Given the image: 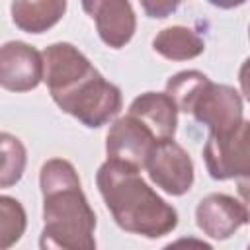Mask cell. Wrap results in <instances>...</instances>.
<instances>
[{"label": "cell", "instance_id": "4fadbf2b", "mask_svg": "<svg viewBox=\"0 0 250 250\" xmlns=\"http://www.w3.org/2000/svg\"><path fill=\"white\" fill-rule=\"evenodd\" d=\"M152 49L168 61H189L205 51V43L197 31L186 25H170L156 33Z\"/></svg>", "mask_w": 250, "mask_h": 250}, {"label": "cell", "instance_id": "ba28073f", "mask_svg": "<svg viewBox=\"0 0 250 250\" xmlns=\"http://www.w3.org/2000/svg\"><path fill=\"white\" fill-rule=\"evenodd\" d=\"M43 80L41 53L23 41L0 45V86L8 92L35 90Z\"/></svg>", "mask_w": 250, "mask_h": 250}, {"label": "cell", "instance_id": "2e32d148", "mask_svg": "<svg viewBox=\"0 0 250 250\" xmlns=\"http://www.w3.org/2000/svg\"><path fill=\"white\" fill-rule=\"evenodd\" d=\"M207 80H209V76L203 74V72H199V70H182V72H176L174 76L168 78V82H166V94L176 104L178 111L188 113L191 102L195 100L197 92L201 90V86Z\"/></svg>", "mask_w": 250, "mask_h": 250}, {"label": "cell", "instance_id": "7a4b0ae2", "mask_svg": "<svg viewBox=\"0 0 250 250\" xmlns=\"http://www.w3.org/2000/svg\"><path fill=\"white\" fill-rule=\"evenodd\" d=\"M43 193L41 248L94 250L96 213L90 207L76 168L64 158H51L41 166Z\"/></svg>", "mask_w": 250, "mask_h": 250}, {"label": "cell", "instance_id": "30bf717a", "mask_svg": "<svg viewBox=\"0 0 250 250\" xmlns=\"http://www.w3.org/2000/svg\"><path fill=\"white\" fill-rule=\"evenodd\" d=\"M82 10L96 21L100 39L111 47H125L137 29V16L129 0H80Z\"/></svg>", "mask_w": 250, "mask_h": 250}, {"label": "cell", "instance_id": "7c38bea8", "mask_svg": "<svg viewBox=\"0 0 250 250\" xmlns=\"http://www.w3.org/2000/svg\"><path fill=\"white\" fill-rule=\"evenodd\" d=\"M66 12V0H12L10 14L18 29L45 33L57 25Z\"/></svg>", "mask_w": 250, "mask_h": 250}, {"label": "cell", "instance_id": "9c48e42d", "mask_svg": "<svg viewBox=\"0 0 250 250\" xmlns=\"http://www.w3.org/2000/svg\"><path fill=\"white\" fill-rule=\"evenodd\" d=\"M195 223L209 238L227 240L248 223V207L232 195L209 193L195 207Z\"/></svg>", "mask_w": 250, "mask_h": 250}, {"label": "cell", "instance_id": "6da1fadb", "mask_svg": "<svg viewBox=\"0 0 250 250\" xmlns=\"http://www.w3.org/2000/svg\"><path fill=\"white\" fill-rule=\"evenodd\" d=\"M41 59L43 82L53 102L82 125L102 127L121 111V90L107 82L72 43H53L43 49Z\"/></svg>", "mask_w": 250, "mask_h": 250}, {"label": "cell", "instance_id": "9a60e30c", "mask_svg": "<svg viewBox=\"0 0 250 250\" xmlns=\"http://www.w3.org/2000/svg\"><path fill=\"white\" fill-rule=\"evenodd\" d=\"M27 215L23 205L10 195H0V250L12 248L25 232Z\"/></svg>", "mask_w": 250, "mask_h": 250}, {"label": "cell", "instance_id": "5b68a950", "mask_svg": "<svg viewBox=\"0 0 250 250\" xmlns=\"http://www.w3.org/2000/svg\"><path fill=\"white\" fill-rule=\"evenodd\" d=\"M195 121L205 125L209 133H230L244 121L240 94L227 84L207 80L189 105Z\"/></svg>", "mask_w": 250, "mask_h": 250}, {"label": "cell", "instance_id": "8992f818", "mask_svg": "<svg viewBox=\"0 0 250 250\" xmlns=\"http://www.w3.org/2000/svg\"><path fill=\"white\" fill-rule=\"evenodd\" d=\"M145 170L152 184L168 195H184L193 186V162L188 150L174 139H160L150 148Z\"/></svg>", "mask_w": 250, "mask_h": 250}, {"label": "cell", "instance_id": "8fae6325", "mask_svg": "<svg viewBox=\"0 0 250 250\" xmlns=\"http://www.w3.org/2000/svg\"><path fill=\"white\" fill-rule=\"evenodd\" d=\"M127 113L141 119L156 139H174L176 135L178 107L166 92H145L137 96Z\"/></svg>", "mask_w": 250, "mask_h": 250}, {"label": "cell", "instance_id": "e0dca14e", "mask_svg": "<svg viewBox=\"0 0 250 250\" xmlns=\"http://www.w3.org/2000/svg\"><path fill=\"white\" fill-rule=\"evenodd\" d=\"M180 4H182V0H141L145 14L148 18H154V20H162V18L172 16L180 8Z\"/></svg>", "mask_w": 250, "mask_h": 250}, {"label": "cell", "instance_id": "277c9868", "mask_svg": "<svg viewBox=\"0 0 250 250\" xmlns=\"http://www.w3.org/2000/svg\"><path fill=\"white\" fill-rule=\"evenodd\" d=\"M250 123L244 119L230 133H209L203 160L213 180H246L250 174Z\"/></svg>", "mask_w": 250, "mask_h": 250}, {"label": "cell", "instance_id": "5bb4252c", "mask_svg": "<svg viewBox=\"0 0 250 250\" xmlns=\"http://www.w3.org/2000/svg\"><path fill=\"white\" fill-rule=\"evenodd\" d=\"M27 164L23 143L12 133H0V189L16 186Z\"/></svg>", "mask_w": 250, "mask_h": 250}, {"label": "cell", "instance_id": "3957f363", "mask_svg": "<svg viewBox=\"0 0 250 250\" xmlns=\"http://www.w3.org/2000/svg\"><path fill=\"white\" fill-rule=\"evenodd\" d=\"M141 170L107 158L96 174L100 195L115 225L125 232L160 238L178 227V211L139 174Z\"/></svg>", "mask_w": 250, "mask_h": 250}, {"label": "cell", "instance_id": "ac0fdd59", "mask_svg": "<svg viewBox=\"0 0 250 250\" xmlns=\"http://www.w3.org/2000/svg\"><path fill=\"white\" fill-rule=\"evenodd\" d=\"M207 2L213 4L215 8H221V10H232V8L246 4V0H207Z\"/></svg>", "mask_w": 250, "mask_h": 250}, {"label": "cell", "instance_id": "52a82bcc", "mask_svg": "<svg viewBox=\"0 0 250 250\" xmlns=\"http://www.w3.org/2000/svg\"><path fill=\"white\" fill-rule=\"evenodd\" d=\"M156 141L160 139H156V135L141 119L127 113L111 123L105 137V152L111 160H119L137 170H143L146 156Z\"/></svg>", "mask_w": 250, "mask_h": 250}]
</instances>
